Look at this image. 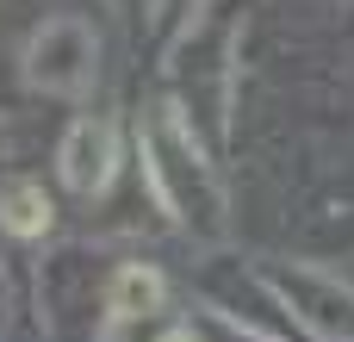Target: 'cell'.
I'll return each mask as SVG.
<instances>
[{"mask_svg": "<svg viewBox=\"0 0 354 342\" xmlns=\"http://www.w3.org/2000/svg\"><path fill=\"white\" fill-rule=\"evenodd\" d=\"M19 75H25L31 93L81 100V93L93 87V75H100V37H93V25L75 19V12L44 19V25L25 37V50H19Z\"/></svg>", "mask_w": 354, "mask_h": 342, "instance_id": "obj_1", "label": "cell"}, {"mask_svg": "<svg viewBox=\"0 0 354 342\" xmlns=\"http://www.w3.org/2000/svg\"><path fill=\"white\" fill-rule=\"evenodd\" d=\"M56 168H62V187L81 199L106 193L118 174V125L112 118H75L62 150H56Z\"/></svg>", "mask_w": 354, "mask_h": 342, "instance_id": "obj_2", "label": "cell"}, {"mask_svg": "<svg viewBox=\"0 0 354 342\" xmlns=\"http://www.w3.org/2000/svg\"><path fill=\"white\" fill-rule=\"evenodd\" d=\"M162 299H168V280H162L149 262H124V268L106 280V318H112V324H143V318L162 312Z\"/></svg>", "mask_w": 354, "mask_h": 342, "instance_id": "obj_3", "label": "cell"}, {"mask_svg": "<svg viewBox=\"0 0 354 342\" xmlns=\"http://www.w3.org/2000/svg\"><path fill=\"white\" fill-rule=\"evenodd\" d=\"M0 224H6L12 237H44V231H50V193L31 187V181H12V187L0 193Z\"/></svg>", "mask_w": 354, "mask_h": 342, "instance_id": "obj_4", "label": "cell"}, {"mask_svg": "<svg viewBox=\"0 0 354 342\" xmlns=\"http://www.w3.org/2000/svg\"><path fill=\"white\" fill-rule=\"evenodd\" d=\"M162 342H199V336H193V330H168Z\"/></svg>", "mask_w": 354, "mask_h": 342, "instance_id": "obj_5", "label": "cell"}]
</instances>
